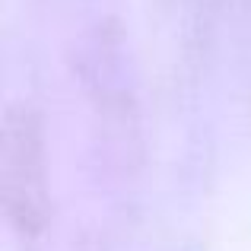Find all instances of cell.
Instances as JSON below:
<instances>
[{
    "label": "cell",
    "instance_id": "cell-1",
    "mask_svg": "<svg viewBox=\"0 0 251 251\" xmlns=\"http://www.w3.org/2000/svg\"><path fill=\"white\" fill-rule=\"evenodd\" d=\"M0 194L3 213L19 235L32 239L48 220V178H45V137L29 108L6 115L0 134Z\"/></svg>",
    "mask_w": 251,
    "mask_h": 251
}]
</instances>
